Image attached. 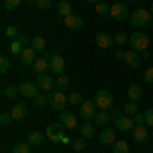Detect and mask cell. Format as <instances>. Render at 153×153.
Here are the masks:
<instances>
[{
    "label": "cell",
    "mask_w": 153,
    "mask_h": 153,
    "mask_svg": "<svg viewBox=\"0 0 153 153\" xmlns=\"http://www.w3.org/2000/svg\"><path fill=\"white\" fill-rule=\"evenodd\" d=\"M129 23L137 29V31H141V29H145V27H149V25L153 23V14L151 10H145V8H137V10L131 12V19Z\"/></svg>",
    "instance_id": "cell-1"
},
{
    "label": "cell",
    "mask_w": 153,
    "mask_h": 153,
    "mask_svg": "<svg viewBox=\"0 0 153 153\" xmlns=\"http://www.w3.org/2000/svg\"><path fill=\"white\" fill-rule=\"evenodd\" d=\"M129 45H131L133 51L143 53V51H147V47H149V35L145 31H135V33L129 35Z\"/></svg>",
    "instance_id": "cell-2"
},
{
    "label": "cell",
    "mask_w": 153,
    "mask_h": 153,
    "mask_svg": "<svg viewBox=\"0 0 153 153\" xmlns=\"http://www.w3.org/2000/svg\"><path fill=\"white\" fill-rule=\"evenodd\" d=\"M70 104V100H68V94H65V90H51L49 92V106L53 108V110H57V112H61V110H65V106Z\"/></svg>",
    "instance_id": "cell-3"
},
{
    "label": "cell",
    "mask_w": 153,
    "mask_h": 153,
    "mask_svg": "<svg viewBox=\"0 0 153 153\" xmlns=\"http://www.w3.org/2000/svg\"><path fill=\"white\" fill-rule=\"evenodd\" d=\"M110 19H114L117 23H125L131 19V10L125 2H114L110 4Z\"/></svg>",
    "instance_id": "cell-4"
},
{
    "label": "cell",
    "mask_w": 153,
    "mask_h": 153,
    "mask_svg": "<svg viewBox=\"0 0 153 153\" xmlns=\"http://www.w3.org/2000/svg\"><path fill=\"white\" fill-rule=\"evenodd\" d=\"M94 104L98 106V110H110L114 104V96L110 94V90H98L94 94Z\"/></svg>",
    "instance_id": "cell-5"
},
{
    "label": "cell",
    "mask_w": 153,
    "mask_h": 153,
    "mask_svg": "<svg viewBox=\"0 0 153 153\" xmlns=\"http://www.w3.org/2000/svg\"><path fill=\"white\" fill-rule=\"evenodd\" d=\"M45 135H47V139L51 143H63V139H65V127H63L61 123L49 125L47 131H45Z\"/></svg>",
    "instance_id": "cell-6"
},
{
    "label": "cell",
    "mask_w": 153,
    "mask_h": 153,
    "mask_svg": "<svg viewBox=\"0 0 153 153\" xmlns=\"http://www.w3.org/2000/svg\"><path fill=\"white\" fill-rule=\"evenodd\" d=\"M98 106L94 104V100H84L82 104L78 106V114H80V118L82 120H94V117H96V110Z\"/></svg>",
    "instance_id": "cell-7"
},
{
    "label": "cell",
    "mask_w": 153,
    "mask_h": 153,
    "mask_svg": "<svg viewBox=\"0 0 153 153\" xmlns=\"http://www.w3.org/2000/svg\"><path fill=\"white\" fill-rule=\"evenodd\" d=\"M19 88H21V96L31 98V100H35L37 96H39V90H41V88L37 86V82H29V80H27V82H23Z\"/></svg>",
    "instance_id": "cell-8"
},
{
    "label": "cell",
    "mask_w": 153,
    "mask_h": 153,
    "mask_svg": "<svg viewBox=\"0 0 153 153\" xmlns=\"http://www.w3.org/2000/svg\"><path fill=\"white\" fill-rule=\"evenodd\" d=\"M114 141H117V129L104 127V129L98 133V143L100 145H112Z\"/></svg>",
    "instance_id": "cell-9"
},
{
    "label": "cell",
    "mask_w": 153,
    "mask_h": 153,
    "mask_svg": "<svg viewBox=\"0 0 153 153\" xmlns=\"http://www.w3.org/2000/svg\"><path fill=\"white\" fill-rule=\"evenodd\" d=\"M59 123L70 131L78 129V118H76V114H74L71 110H61V112H59Z\"/></svg>",
    "instance_id": "cell-10"
},
{
    "label": "cell",
    "mask_w": 153,
    "mask_h": 153,
    "mask_svg": "<svg viewBox=\"0 0 153 153\" xmlns=\"http://www.w3.org/2000/svg\"><path fill=\"white\" fill-rule=\"evenodd\" d=\"M35 82H37V86H39L45 94H49V92L53 90V86H55V78H51L49 74H39Z\"/></svg>",
    "instance_id": "cell-11"
},
{
    "label": "cell",
    "mask_w": 153,
    "mask_h": 153,
    "mask_svg": "<svg viewBox=\"0 0 153 153\" xmlns=\"http://www.w3.org/2000/svg\"><path fill=\"white\" fill-rule=\"evenodd\" d=\"M63 27L70 29V31H80V29L84 27V19L80 16V14H74V12H71L70 16L63 19Z\"/></svg>",
    "instance_id": "cell-12"
},
{
    "label": "cell",
    "mask_w": 153,
    "mask_h": 153,
    "mask_svg": "<svg viewBox=\"0 0 153 153\" xmlns=\"http://www.w3.org/2000/svg\"><path fill=\"white\" fill-rule=\"evenodd\" d=\"M63 70H65V59L61 57V55H53V57L49 59V71L53 76H61Z\"/></svg>",
    "instance_id": "cell-13"
},
{
    "label": "cell",
    "mask_w": 153,
    "mask_h": 153,
    "mask_svg": "<svg viewBox=\"0 0 153 153\" xmlns=\"http://www.w3.org/2000/svg\"><path fill=\"white\" fill-rule=\"evenodd\" d=\"M129 68H141V61H143V57H141V53H137V51H133V49H127L125 51V59H123Z\"/></svg>",
    "instance_id": "cell-14"
},
{
    "label": "cell",
    "mask_w": 153,
    "mask_h": 153,
    "mask_svg": "<svg viewBox=\"0 0 153 153\" xmlns=\"http://www.w3.org/2000/svg\"><path fill=\"white\" fill-rule=\"evenodd\" d=\"M94 41H96V45L100 49H108L112 43H114V37L110 35V33H106V31H98L94 37Z\"/></svg>",
    "instance_id": "cell-15"
},
{
    "label": "cell",
    "mask_w": 153,
    "mask_h": 153,
    "mask_svg": "<svg viewBox=\"0 0 153 153\" xmlns=\"http://www.w3.org/2000/svg\"><path fill=\"white\" fill-rule=\"evenodd\" d=\"M114 129L120 131V133H125V131H133V129H135V120H133V117L123 114L120 118H117V120H114Z\"/></svg>",
    "instance_id": "cell-16"
},
{
    "label": "cell",
    "mask_w": 153,
    "mask_h": 153,
    "mask_svg": "<svg viewBox=\"0 0 153 153\" xmlns=\"http://www.w3.org/2000/svg\"><path fill=\"white\" fill-rule=\"evenodd\" d=\"M131 137H133L135 143L143 145V143L149 141V131H147V127H135V129L131 131Z\"/></svg>",
    "instance_id": "cell-17"
},
{
    "label": "cell",
    "mask_w": 153,
    "mask_h": 153,
    "mask_svg": "<svg viewBox=\"0 0 153 153\" xmlns=\"http://www.w3.org/2000/svg\"><path fill=\"white\" fill-rule=\"evenodd\" d=\"M10 114H12V120H23L29 114V106L25 104V102H16V104H12Z\"/></svg>",
    "instance_id": "cell-18"
},
{
    "label": "cell",
    "mask_w": 153,
    "mask_h": 153,
    "mask_svg": "<svg viewBox=\"0 0 153 153\" xmlns=\"http://www.w3.org/2000/svg\"><path fill=\"white\" fill-rule=\"evenodd\" d=\"M80 135H82L84 139H94L96 135V125L92 120H84L82 125H80Z\"/></svg>",
    "instance_id": "cell-19"
},
{
    "label": "cell",
    "mask_w": 153,
    "mask_h": 153,
    "mask_svg": "<svg viewBox=\"0 0 153 153\" xmlns=\"http://www.w3.org/2000/svg\"><path fill=\"white\" fill-rule=\"evenodd\" d=\"M37 61V51L33 47H25V51L21 53V63L23 65H33Z\"/></svg>",
    "instance_id": "cell-20"
},
{
    "label": "cell",
    "mask_w": 153,
    "mask_h": 153,
    "mask_svg": "<svg viewBox=\"0 0 153 153\" xmlns=\"http://www.w3.org/2000/svg\"><path fill=\"white\" fill-rule=\"evenodd\" d=\"M31 68H33V71H35L37 76H39V74H47L49 71V57H45V55H43V57H37V61Z\"/></svg>",
    "instance_id": "cell-21"
},
{
    "label": "cell",
    "mask_w": 153,
    "mask_h": 153,
    "mask_svg": "<svg viewBox=\"0 0 153 153\" xmlns=\"http://www.w3.org/2000/svg\"><path fill=\"white\" fill-rule=\"evenodd\" d=\"M112 123V118H110V112L108 110H98L94 117V125L96 127H108Z\"/></svg>",
    "instance_id": "cell-22"
},
{
    "label": "cell",
    "mask_w": 153,
    "mask_h": 153,
    "mask_svg": "<svg viewBox=\"0 0 153 153\" xmlns=\"http://www.w3.org/2000/svg\"><path fill=\"white\" fill-rule=\"evenodd\" d=\"M127 96H129V100H133V102H139L143 98V88L139 84H131L129 88H127Z\"/></svg>",
    "instance_id": "cell-23"
},
{
    "label": "cell",
    "mask_w": 153,
    "mask_h": 153,
    "mask_svg": "<svg viewBox=\"0 0 153 153\" xmlns=\"http://www.w3.org/2000/svg\"><path fill=\"white\" fill-rule=\"evenodd\" d=\"M45 139H47V135H43L41 131H33V133H29V143H31V145H35V147L43 145Z\"/></svg>",
    "instance_id": "cell-24"
},
{
    "label": "cell",
    "mask_w": 153,
    "mask_h": 153,
    "mask_svg": "<svg viewBox=\"0 0 153 153\" xmlns=\"http://www.w3.org/2000/svg\"><path fill=\"white\" fill-rule=\"evenodd\" d=\"M31 47L35 49L37 53H39V51H45V49H47V41H45V37H41V35L33 37V39H31Z\"/></svg>",
    "instance_id": "cell-25"
},
{
    "label": "cell",
    "mask_w": 153,
    "mask_h": 153,
    "mask_svg": "<svg viewBox=\"0 0 153 153\" xmlns=\"http://www.w3.org/2000/svg\"><path fill=\"white\" fill-rule=\"evenodd\" d=\"M57 12H59V16H61V19L70 16V14H71V4L68 2V0H59V4H57Z\"/></svg>",
    "instance_id": "cell-26"
},
{
    "label": "cell",
    "mask_w": 153,
    "mask_h": 153,
    "mask_svg": "<svg viewBox=\"0 0 153 153\" xmlns=\"http://www.w3.org/2000/svg\"><path fill=\"white\" fill-rule=\"evenodd\" d=\"M94 12L98 14V16H108L110 14V4H106V2H98V4H94Z\"/></svg>",
    "instance_id": "cell-27"
},
{
    "label": "cell",
    "mask_w": 153,
    "mask_h": 153,
    "mask_svg": "<svg viewBox=\"0 0 153 153\" xmlns=\"http://www.w3.org/2000/svg\"><path fill=\"white\" fill-rule=\"evenodd\" d=\"M112 153H131V147L127 141H114L112 143Z\"/></svg>",
    "instance_id": "cell-28"
},
{
    "label": "cell",
    "mask_w": 153,
    "mask_h": 153,
    "mask_svg": "<svg viewBox=\"0 0 153 153\" xmlns=\"http://www.w3.org/2000/svg\"><path fill=\"white\" fill-rule=\"evenodd\" d=\"M19 94H21V88H19V86H14V84H10V86H6V88H4V98H8V100L16 98Z\"/></svg>",
    "instance_id": "cell-29"
},
{
    "label": "cell",
    "mask_w": 153,
    "mask_h": 153,
    "mask_svg": "<svg viewBox=\"0 0 153 153\" xmlns=\"http://www.w3.org/2000/svg\"><path fill=\"white\" fill-rule=\"evenodd\" d=\"M8 51H10L12 55H21V53L25 51V45L19 41V39H12V43L8 45Z\"/></svg>",
    "instance_id": "cell-30"
},
{
    "label": "cell",
    "mask_w": 153,
    "mask_h": 153,
    "mask_svg": "<svg viewBox=\"0 0 153 153\" xmlns=\"http://www.w3.org/2000/svg\"><path fill=\"white\" fill-rule=\"evenodd\" d=\"M137 110H139V106H137V102H133V100H129L127 104L123 106V112H125L127 117H135V114H137Z\"/></svg>",
    "instance_id": "cell-31"
},
{
    "label": "cell",
    "mask_w": 153,
    "mask_h": 153,
    "mask_svg": "<svg viewBox=\"0 0 153 153\" xmlns=\"http://www.w3.org/2000/svg\"><path fill=\"white\" fill-rule=\"evenodd\" d=\"M12 153H31V143L27 141H21V143H14V147H12Z\"/></svg>",
    "instance_id": "cell-32"
},
{
    "label": "cell",
    "mask_w": 153,
    "mask_h": 153,
    "mask_svg": "<svg viewBox=\"0 0 153 153\" xmlns=\"http://www.w3.org/2000/svg\"><path fill=\"white\" fill-rule=\"evenodd\" d=\"M55 86H57L59 90H65V88L70 86V78H68V76H63V74L57 76V78H55Z\"/></svg>",
    "instance_id": "cell-33"
},
{
    "label": "cell",
    "mask_w": 153,
    "mask_h": 153,
    "mask_svg": "<svg viewBox=\"0 0 153 153\" xmlns=\"http://www.w3.org/2000/svg\"><path fill=\"white\" fill-rule=\"evenodd\" d=\"M10 123H12L10 110H2V112H0V125H2V127H8Z\"/></svg>",
    "instance_id": "cell-34"
},
{
    "label": "cell",
    "mask_w": 153,
    "mask_h": 153,
    "mask_svg": "<svg viewBox=\"0 0 153 153\" xmlns=\"http://www.w3.org/2000/svg\"><path fill=\"white\" fill-rule=\"evenodd\" d=\"M21 2H23V0H4L2 6H4V10H16V8L21 6Z\"/></svg>",
    "instance_id": "cell-35"
},
{
    "label": "cell",
    "mask_w": 153,
    "mask_h": 153,
    "mask_svg": "<svg viewBox=\"0 0 153 153\" xmlns=\"http://www.w3.org/2000/svg\"><path fill=\"white\" fill-rule=\"evenodd\" d=\"M86 141H88V139H84V137H80V139H76V141L71 143L74 151H78V153H80V151H84V149H86V145H88Z\"/></svg>",
    "instance_id": "cell-36"
},
{
    "label": "cell",
    "mask_w": 153,
    "mask_h": 153,
    "mask_svg": "<svg viewBox=\"0 0 153 153\" xmlns=\"http://www.w3.org/2000/svg\"><path fill=\"white\" fill-rule=\"evenodd\" d=\"M4 35H6V37H12V39H16V37L21 35V29H19L16 25H10V27H6Z\"/></svg>",
    "instance_id": "cell-37"
},
{
    "label": "cell",
    "mask_w": 153,
    "mask_h": 153,
    "mask_svg": "<svg viewBox=\"0 0 153 153\" xmlns=\"http://www.w3.org/2000/svg\"><path fill=\"white\" fill-rule=\"evenodd\" d=\"M68 100H70V104H76V106H80L84 102V96L80 94V92H74V94L68 96Z\"/></svg>",
    "instance_id": "cell-38"
},
{
    "label": "cell",
    "mask_w": 153,
    "mask_h": 153,
    "mask_svg": "<svg viewBox=\"0 0 153 153\" xmlns=\"http://www.w3.org/2000/svg\"><path fill=\"white\" fill-rule=\"evenodd\" d=\"M33 102H35V106H39V108H41V106H47L49 104V94H39Z\"/></svg>",
    "instance_id": "cell-39"
},
{
    "label": "cell",
    "mask_w": 153,
    "mask_h": 153,
    "mask_svg": "<svg viewBox=\"0 0 153 153\" xmlns=\"http://www.w3.org/2000/svg\"><path fill=\"white\" fill-rule=\"evenodd\" d=\"M8 70H10V59L6 57V55H2L0 57V74H6Z\"/></svg>",
    "instance_id": "cell-40"
},
{
    "label": "cell",
    "mask_w": 153,
    "mask_h": 153,
    "mask_svg": "<svg viewBox=\"0 0 153 153\" xmlns=\"http://www.w3.org/2000/svg\"><path fill=\"white\" fill-rule=\"evenodd\" d=\"M37 8H41V10H47V8H51V4H53V0H35L33 2Z\"/></svg>",
    "instance_id": "cell-41"
},
{
    "label": "cell",
    "mask_w": 153,
    "mask_h": 153,
    "mask_svg": "<svg viewBox=\"0 0 153 153\" xmlns=\"http://www.w3.org/2000/svg\"><path fill=\"white\" fill-rule=\"evenodd\" d=\"M127 41H129V37H127V33H123V31H118L117 35H114V43L117 45H125Z\"/></svg>",
    "instance_id": "cell-42"
},
{
    "label": "cell",
    "mask_w": 153,
    "mask_h": 153,
    "mask_svg": "<svg viewBox=\"0 0 153 153\" xmlns=\"http://www.w3.org/2000/svg\"><path fill=\"white\" fill-rule=\"evenodd\" d=\"M108 112H110V118H112V123H114L117 118H120L123 114H125V112H123V108H114V106H112V108H110Z\"/></svg>",
    "instance_id": "cell-43"
},
{
    "label": "cell",
    "mask_w": 153,
    "mask_h": 153,
    "mask_svg": "<svg viewBox=\"0 0 153 153\" xmlns=\"http://www.w3.org/2000/svg\"><path fill=\"white\" fill-rule=\"evenodd\" d=\"M143 80H145L147 84H153V65L145 70V74H143Z\"/></svg>",
    "instance_id": "cell-44"
},
{
    "label": "cell",
    "mask_w": 153,
    "mask_h": 153,
    "mask_svg": "<svg viewBox=\"0 0 153 153\" xmlns=\"http://www.w3.org/2000/svg\"><path fill=\"white\" fill-rule=\"evenodd\" d=\"M133 120H135V127H145V114H135L133 117Z\"/></svg>",
    "instance_id": "cell-45"
},
{
    "label": "cell",
    "mask_w": 153,
    "mask_h": 153,
    "mask_svg": "<svg viewBox=\"0 0 153 153\" xmlns=\"http://www.w3.org/2000/svg\"><path fill=\"white\" fill-rule=\"evenodd\" d=\"M145 125L147 127H153V108L145 110Z\"/></svg>",
    "instance_id": "cell-46"
},
{
    "label": "cell",
    "mask_w": 153,
    "mask_h": 153,
    "mask_svg": "<svg viewBox=\"0 0 153 153\" xmlns=\"http://www.w3.org/2000/svg\"><path fill=\"white\" fill-rule=\"evenodd\" d=\"M16 39H19V41H21V43H23V45H25V47H29V37H27V35H25V33H21V35H19V37H16Z\"/></svg>",
    "instance_id": "cell-47"
},
{
    "label": "cell",
    "mask_w": 153,
    "mask_h": 153,
    "mask_svg": "<svg viewBox=\"0 0 153 153\" xmlns=\"http://www.w3.org/2000/svg\"><path fill=\"white\" fill-rule=\"evenodd\" d=\"M114 57L117 59H125V51H123V49H117V51H114Z\"/></svg>",
    "instance_id": "cell-48"
},
{
    "label": "cell",
    "mask_w": 153,
    "mask_h": 153,
    "mask_svg": "<svg viewBox=\"0 0 153 153\" xmlns=\"http://www.w3.org/2000/svg\"><path fill=\"white\" fill-rule=\"evenodd\" d=\"M141 57H143V59H149V49H147V51H143Z\"/></svg>",
    "instance_id": "cell-49"
},
{
    "label": "cell",
    "mask_w": 153,
    "mask_h": 153,
    "mask_svg": "<svg viewBox=\"0 0 153 153\" xmlns=\"http://www.w3.org/2000/svg\"><path fill=\"white\" fill-rule=\"evenodd\" d=\"M86 2H90V4H98V2H102V0H86Z\"/></svg>",
    "instance_id": "cell-50"
},
{
    "label": "cell",
    "mask_w": 153,
    "mask_h": 153,
    "mask_svg": "<svg viewBox=\"0 0 153 153\" xmlns=\"http://www.w3.org/2000/svg\"><path fill=\"white\" fill-rule=\"evenodd\" d=\"M149 10H151V14H153V2H151V6H149Z\"/></svg>",
    "instance_id": "cell-51"
},
{
    "label": "cell",
    "mask_w": 153,
    "mask_h": 153,
    "mask_svg": "<svg viewBox=\"0 0 153 153\" xmlns=\"http://www.w3.org/2000/svg\"><path fill=\"white\" fill-rule=\"evenodd\" d=\"M23 2H35V0H23Z\"/></svg>",
    "instance_id": "cell-52"
},
{
    "label": "cell",
    "mask_w": 153,
    "mask_h": 153,
    "mask_svg": "<svg viewBox=\"0 0 153 153\" xmlns=\"http://www.w3.org/2000/svg\"><path fill=\"white\" fill-rule=\"evenodd\" d=\"M151 139H153V133H151Z\"/></svg>",
    "instance_id": "cell-53"
},
{
    "label": "cell",
    "mask_w": 153,
    "mask_h": 153,
    "mask_svg": "<svg viewBox=\"0 0 153 153\" xmlns=\"http://www.w3.org/2000/svg\"><path fill=\"white\" fill-rule=\"evenodd\" d=\"M151 27H153V23H151Z\"/></svg>",
    "instance_id": "cell-54"
}]
</instances>
